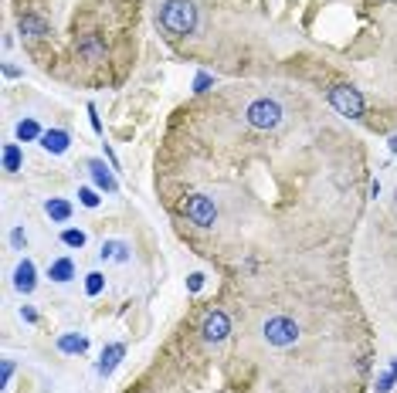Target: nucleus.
I'll return each instance as SVG.
<instances>
[{
    "label": "nucleus",
    "mask_w": 397,
    "mask_h": 393,
    "mask_svg": "<svg viewBox=\"0 0 397 393\" xmlns=\"http://www.w3.org/2000/svg\"><path fill=\"white\" fill-rule=\"evenodd\" d=\"M160 24L170 31V34H190V31L197 28V7L190 4V0H167L163 7H160Z\"/></svg>",
    "instance_id": "f257e3e1"
},
{
    "label": "nucleus",
    "mask_w": 397,
    "mask_h": 393,
    "mask_svg": "<svg viewBox=\"0 0 397 393\" xmlns=\"http://www.w3.org/2000/svg\"><path fill=\"white\" fill-rule=\"evenodd\" d=\"M261 336H265L268 346L285 349V346H292V343H299V322L289 316H268L265 326H261Z\"/></svg>",
    "instance_id": "f03ea898"
},
{
    "label": "nucleus",
    "mask_w": 397,
    "mask_h": 393,
    "mask_svg": "<svg viewBox=\"0 0 397 393\" xmlns=\"http://www.w3.org/2000/svg\"><path fill=\"white\" fill-rule=\"evenodd\" d=\"M244 119H248V126L251 129H275L278 122H282V106L275 102V99H255L251 106L244 109Z\"/></svg>",
    "instance_id": "7ed1b4c3"
},
{
    "label": "nucleus",
    "mask_w": 397,
    "mask_h": 393,
    "mask_svg": "<svg viewBox=\"0 0 397 393\" xmlns=\"http://www.w3.org/2000/svg\"><path fill=\"white\" fill-rule=\"evenodd\" d=\"M330 106L339 112V116H350V119H360L364 116V95L353 85H333L330 89Z\"/></svg>",
    "instance_id": "20e7f679"
},
{
    "label": "nucleus",
    "mask_w": 397,
    "mask_h": 393,
    "mask_svg": "<svg viewBox=\"0 0 397 393\" xmlns=\"http://www.w3.org/2000/svg\"><path fill=\"white\" fill-rule=\"evenodd\" d=\"M183 214H187V221L197 227H214V221H217V211H214L211 196L204 194H190L187 200H183Z\"/></svg>",
    "instance_id": "39448f33"
},
{
    "label": "nucleus",
    "mask_w": 397,
    "mask_h": 393,
    "mask_svg": "<svg viewBox=\"0 0 397 393\" xmlns=\"http://www.w3.org/2000/svg\"><path fill=\"white\" fill-rule=\"evenodd\" d=\"M228 333H231V319L224 316V312H207L204 316V322H200V336L207 339V343H224L228 339Z\"/></svg>",
    "instance_id": "423d86ee"
},
{
    "label": "nucleus",
    "mask_w": 397,
    "mask_h": 393,
    "mask_svg": "<svg viewBox=\"0 0 397 393\" xmlns=\"http://www.w3.org/2000/svg\"><path fill=\"white\" fill-rule=\"evenodd\" d=\"M89 173H92V180L99 183L106 194H116V190H119V183H116V177H112V170H106V163H102V160H92Z\"/></svg>",
    "instance_id": "0eeeda50"
},
{
    "label": "nucleus",
    "mask_w": 397,
    "mask_h": 393,
    "mask_svg": "<svg viewBox=\"0 0 397 393\" xmlns=\"http://www.w3.org/2000/svg\"><path fill=\"white\" fill-rule=\"evenodd\" d=\"M14 288L21 292V295H31L34 292V265H31L28 258L17 265V272H14Z\"/></svg>",
    "instance_id": "6e6552de"
},
{
    "label": "nucleus",
    "mask_w": 397,
    "mask_h": 393,
    "mask_svg": "<svg viewBox=\"0 0 397 393\" xmlns=\"http://www.w3.org/2000/svg\"><path fill=\"white\" fill-rule=\"evenodd\" d=\"M68 143H72V136H68L65 129H48L45 136H41V146H45L48 153H55V156H61V153L68 150Z\"/></svg>",
    "instance_id": "1a4fd4ad"
},
{
    "label": "nucleus",
    "mask_w": 397,
    "mask_h": 393,
    "mask_svg": "<svg viewBox=\"0 0 397 393\" xmlns=\"http://www.w3.org/2000/svg\"><path fill=\"white\" fill-rule=\"evenodd\" d=\"M122 356H126V346H122V343H112V346H109L106 353H102V363H99V373H102V377H109V373H112V370L119 366V360H122Z\"/></svg>",
    "instance_id": "9d476101"
},
{
    "label": "nucleus",
    "mask_w": 397,
    "mask_h": 393,
    "mask_svg": "<svg viewBox=\"0 0 397 393\" xmlns=\"http://www.w3.org/2000/svg\"><path fill=\"white\" fill-rule=\"evenodd\" d=\"M48 278L65 285V282H72V278H75V265H72L68 258H58V261H51V268H48Z\"/></svg>",
    "instance_id": "9b49d317"
},
{
    "label": "nucleus",
    "mask_w": 397,
    "mask_h": 393,
    "mask_svg": "<svg viewBox=\"0 0 397 393\" xmlns=\"http://www.w3.org/2000/svg\"><path fill=\"white\" fill-rule=\"evenodd\" d=\"M99 255H102V261H129V244L126 241H106Z\"/></svg>",
    "instance_id": "f8f14e48"
},
{
    "label": "nucleus",
    "mask_w": 397,
    "mask_h": 393,
    "mask_svg": "<svg viewBox=\"0 0 397 393\" xmlns=\"http://www.w3.org/2000/svg\"><path fill=\"white\" fill-rule=\"evenodd\" d=\"M17 28H21V34H28V38H45L48 34V24L41 21V17H34V14H24Z\"/></svg>",
    "instance_id": "ddd939ff"
},
{
    "label": "nucleus",
    "mask_w": 397,
    "mask_h": 393,
    "mask_svg": "<svg viewBox=\"0 0 397 393\" xmlns=\"http://www.w3.org/2000/svg\"><path fill=\"white\" fill-rule=\"evenodd\" d=\"M58 349L68 353V356H75V353H85V349H89V339H85V336H61Z\"/></svg>",
    "instance_id": "4468645a"
},
{
    "label": "nucleus",
    "mask_w": 397,
    "mask_h": 393,
    "mask_svg": "<svg viewBox=\"0 0 397 393\" xmlns=\"http://www.w3.org/2000/svg\"><path fill=\"white\" fill-rule=\"evenodd\" d=\"M45 211H48L51 221H68V217H72V207H68L65 200H58V196H51V200H48Z\"/></svg>",
    "instance_id": "2eb2a0df"
},
{
    "label": "nucleus",
    "mask_w": 397,
    "mask_h": 393,
    "mask_svg": "<svg viewBox=\"0 0 397 393\" xmlns=\"http://www.w3.org/2000/svg\"><path fill=\"white\" fill-rule=\"evenodd\" d=\"M4 170L7 173H17L21 170V150H17V143H7L4 146Z\"/></svg>",
    "instance_id": "dca6fc26"
},
{
    "label": "nucleus",
    "mask_w": 397,
    "mask_h": 393,
    "mask_svg": "<svg viewBox=\"0 0 397 393\" xmlns=\"http://www.w3.org/2000/svg\"><path fill=\"white\" fill-rule=\"evenodd\" d=\"M41 136H45V133L38 129V122H34V119L17 122V139H24V143H28V139H41Z\"/></svg>",
    "instance_id": "f3484780"
},
{
    "label": "nucleus",
    "mask_w": 397,
    "mask_h": 393,
    "mask_svg": "<svg viewBox=\"0 0 397 393\" xmlns=\"http://www.w3.org/2000/svg\"><path fill=\"white\" fill-rule=\"evenodd\" d=\"M61 241L68 244V248H85V234H82V231H75V227H68V231L61 234Z\"/></svg>",
    "instance_id": "a211bd4d"
},
{
    "label": "nucleus",
    "mask_w": 397,
    "mask_h": 393,
    "mask_svg": "<svg viewBox=\"0 0 397 393\" xmlns=\"http://www.w3.org/2000/svg\"><path fill=\"white\" fill-rule=\"evenodd\" d=\"M102 288H106V278H102L99 272H92V275H89V282H85V292H89V295H99Z\"/></svg>",
    "instance_id": "6ab92c4d"
},
{
    "label": "nucleus",
    "mask_w": 397,
    "mask_h": 393,
    "mask_svg": "<svg viewBox=\"0 0 397 393\" xmlns=\"http://www.w3.org/2000/svg\"><path fill=\"white\" fill-rule=\"evenodd\" d=\"M78 51H82V55H89V58H99V55H102V48H99L95 38H85V41L78 45Z\"/></svg>",
    "instance_id": "aec40b11"
},
{
    "label": "nucleus",
    "mask_w": 397,
    "mask_h": 393,
    "mask_svg": "<svg viewBox=\"0 0 397 393\" xmlns=\"http://www.w3.org/2000/svg\"><path fill=\"white\" fill-rule=\"evenodd\" d=\"M78 200H82L85 207H99V194H95L92 187H82V190H78Z\"/></svg>",
    "instance_id": "412c9836"
},
{
    "label": "nucleus",
    "mask_w": 397,
    "mask_h": 393,
    "mask_svg": "<svg viewBox=\"0 0 397 393\" xmlns=\"http://www.w3.org/2000/svg\"><path fill=\"white\" fill-rule=\"evenodd\" d=\"M11 377H14V363H11V360H4V366H0V387H7Z\"/></svg>",
    "instance_id": "4be33fe9"
},
{
    "label": "nucleus",
    "mask_w": 397,
    "mask_h": 393,
    "mask_svg": "<svg viewBox=\"0 0 397 393\" xmlns=\"http://www.w3.org/2000/svg\"><path fill=\"white\" fill-rule=\"evenodd\" d=\"M200 285H204V275H190V278H187V288H190V292H200Z\"/></svg>",
    "instance_id": "5701e85b"
},
{
    "label": "nucleus",
    "mask_w": 397,
    "mask_h": 393,
    "mask_svg": "<svg viewBox=\"0 0 397 393\" xmlns=\"http://www.w3.org/2000/svg\"><path fill=\"white\" fill-rule=\"evenodd\" d=\"M11 241H14L17 248H24V244H28V234H24V231H21V227H17L14 234H11Z\"/></svg>",
    "instance_id": "b1692460"
},
{
    "label": "nucleus",
    "mask_w": 397,
    "mask_h": 393,
    "mask_svg": "<svg viewBox=\"0 0 397 393\" xmlns=\"http://www.w3.org/2000/svg\"><path fill=\"white\" fill-rule=\"evenodd\" d=\"M89 116H92V129L102 133V122H99V116H95V106H89Z\"/></svg>",
    "instance_id": "393cba45"
},
{
    "label": "nucleus",
    "mask_w": 397,
    "mask_h": 393,
    "mask_svg": "<svg viewBox=\"0 0 397 393\" xmlns=\"http://www.w3.org/2000/svg\"><path fill=\"white\" fill-rule=\"evenodd\" d=\"M207 85H211V75H197V92H204Z\"/></svg>",
    "instance_id": "a878e982"
},
{
    "label": "nucleus",
    "mask_w": 397,
    "mask_h": 393,
    "mask_svg": "<svg viewBox=\"0 0 397 393\" xmlns=\"http://www.w3.org/2000/svg\"><path fill=\"white\" fill-rule=\"evenodd\" d=\"M391 153H397V136H391Z\"/></svg>",
    "instance_id": "bb28decb"
}]
</instances>
